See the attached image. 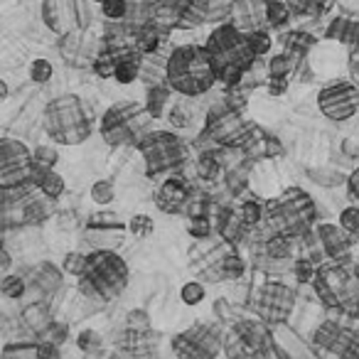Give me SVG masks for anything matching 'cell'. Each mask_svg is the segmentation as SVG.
Listing matches in <instances>:
<instances>
[{"mask_svg":"<svg viewBox=\"0 0 359 359\" xmlns=\"http://www.w3.org/2000/svg\"><path fill=\"white\" fill-rule=\"evenodd\" d=\"M0 293L11 300H20L27 293V280L22 276H13V273L3 276L0 278Z\"/></svg>","mask_w":359,"mask_h":359,"instance_id":"34","label":"cell"},{"mask_svg":"<svg viewBox=\"0 0 359 359\" xmlns=\"http://www.w3.org/2000/svg\"><path fill=\"white\" fill-rule=\"evenodd\" d=\"M175 91L170 89L168 81H155V84L148 86V94H145V106H148L150 116L153 118H163L165 116V109H168L170 104V96H172Z\"/></svg>","mask_w":359,"mask_h":359,"instance_id":"19","label":"cell"},{"mask_svg":"<svg viewBox=\"0 0 359 359\" xmlns=\"http://www.w3.org/2000/svg\"><path fill=\"white\" fill-rule=\"evenodd\" d=\"M126 229H128L135 239H148L155 231V222H153V217H148V215H133L126 222Z\"/></svg>","mask_w":359,"mask_h":359,"instance_id":"35","label":"cell"},{"mask_svg":"<svg viewBox=\"0 0 359 359\" xmlns=\"http://www.w3.org/2000/svg\"><path fill=\"white\" fill-rule=\"evenodd\" d=\"M79 293L94 303H111L126 290L130 280L128 264L121 254L111 249H96L86 254L84 271L76 276Z\"/></svg>","mask_w":359,"mask_h":359,"instance_id":"3","label":"cell"},{"mask_svg":"<svg viewBox=\"0 0 359 359\" xmlns=\"http://www.w3.org/2000/svg\"><path fill=\"white\" fill-rule=\"evenodd\" d=\"M60 0H42V20L52 32H62V18H60Z\"/></svg>","mask_w":359,"mask_h":359,"instance_id":"42","label":"cell"},{"mask_svg":"<svg viewBox=\"0 0 359 359\" xmlns=\"http://www.w3.org/2000/svg\"><path fill=\"white\" fill-rule=\"evenodd\" d=\"M187 234L197 241H207L212 236V231H217L215 219L212 215H195V217H187V224H185Z\"/></svg>","mask_w":359,"mask_h":359,"instance_id":"26","label":"cell"},{"mask_svg":"<svg viewBox=\"0 0 359 359\" xmlns=\"http://www.w3.org/2000/svg\"><path fill=\"white\" fill-rule=\"evenodd\" d=\"M153 116H150L145 101H116L104 111L99 118V135L111 148L135 145L150 130Z\"/></svg>","mask_w":359,"mask_h":359,"instance_id":"6","label":"cell"},{"mask_svg":"<svg viewBox=\"0 0 359 359\" xmlns=\"http://www.w3.org/2000/svg\"><path fill=\"white\" fill-rule=\"evenodd\" d=\"M22 323H25L35 334H42L52 323H55V320H52L50 308H47L45 303H32L22 310Z\"/></svg>","mask_w":359,"mask_h":359,"instance_id":"21","label":"cell"},{"mask_svg":"<svg viewBox=\"0 0 359 359\" xmlns=\"http://www.w3.org/2000/svg\"><path fill=\"white\" fill-rule=\"evenodd\" d=\"M298 15H323L334 6V0H285Z\"/></svg>","mask_w":359,"mask_h":359,"instance_id":"32","label":"cell"},{"mask_svg":"<svg viewBox=\"0 0 359 359\" xmlns=\"http://www.w3.org/2000/svg\"><path fill=\"white\" fill-rule=\"evenodd\" d=\"M135 148L143 158L148 177L175 172L190 160V145L172 130H148L135 143Z\"/></svg>","mask_w":359,"mask_h":359,"instance_id":"7","label":"cell"},{"mask_svg":"<svg viewBox=\"0 0 359 359\" xmlns=\"http://www.w3.org/2000/svg\"><path fill=\"white\" fill-rule=\"evenodd\" d=\"M84 264H86V256L79 254V251H69V254H65V259H62V271L69 276H79L81 271H84Z\"/></svg>","mask_w":359,"mask_h":359,"instance_id":"43","label":"cell"},{"mask_svg":"<svg viewBox=\"0 0 359 359\" xmlns=\"http://www.w3.org/2000/svg\"><path fill=\"white\" fill-rule=\"evenodd\" d=\"M271 347V332L264 320H231V330L224 334L226 354H266Z\"/></svg>","mask_w":359,"mask_h":359,"instance_id":"11","label":"cell"},{"mask_svg":"<svg viewBox=\"0 0 359 359\" xmlns=\"http://www.w3.org/2000/svg\"><path fill=\"white\" fill-rule=\"evenodd\" d=\"M62 285V271H57L52 264H40L35 269V288H40L42 293H55Z\"/></svg>","mask_w":359,"mask_h":359,"instance_id":"24","label":"cell"},{"mask_svg":"<svg viewBox=\"0 0 359 359\" xmlns=\"http://www.w3.org/2000/svg\"><path fill=\"white\" fill-rule=\"evenodd\" d=\"M293 303H295V293L288 285L269 280V283H264V288L256 293L254 310L266 325H278L288 320L290 310H293Z\"/></svg>","mask_w":359,"mask_h":359,"instance_id":"12","label":"cell"},{"mask_svg":"<svg viewBox=\"0 0 359 359\" xmlns=\"http://www.w3.org/2000/svg\"><path fill=\"white\" fill-rule=\"evenodd\" d=\"M224 153H226V148H219V145L202 150L195 160V177L202 180V182H219L226 172Z\"/></svg>","mask_w":359,"mask_h":359,"instance_id":"16","label":"cell"},{"mask_svg":"<svg viewBox=\"0 0 359 359\" xmlns=\"http://www.w3.org/2000/svg\"><path fill=\"white\" fill-rule=\"evenodd\" d=\"M96 76L101 79H114L116 74V47L114 45H101V52L94 57V65H91Z\"/></svg>","mask_w":359,"mask_h":359,"instance_id":"25","label":"cell"},{"mask_svg":"<svg viewBox=\"0 0 359 359\" xmlns=\"http://www.w3.org/2000/svg\"><path fill=\"white\" fill-rule=\"evenodd\" d=\"M45 130L57 145H81L91 135V116L76 94H62L45 109Z\"/></svg>","mask_w":359,"mask_h":359,"instance_id":"5","label":"cell"},{"mask_svg":"<svg viewBox=\"0 0 359 359\" xmlns=\"http://www.w3.org/2000/svg\"><path fill=\"white\" fill-rule=\"evenodd\" d=\"M205 47L212 57V65H215L217 84H222L224 89H234V86L244 84V76L254 69L256 60H259L249 47L246 32L239 30L231 20L217 22V27L207 37Z\"/></svg>","mask_w":359,"mask_h":359,"instance_id":"1","label":"cell"},{"mask_svg":"<svg viewBox=\"0 0 359 359\" xmlns=\"http://www.w3.org/2000/svg\"><path fill=\"white\" fill-rule=\"evenodd\" d=\"M86 229H91V231H121V229H126V222H121V217L114 215V212H96V215H91L89 222H86Z\"/></svg>","mask_w":359,"mask_h":359,"instance_id":"28","label":"cell"},{"mask_svg":"<svg viewBox=\"0 0 359 359\" xmlns=\"http://www.w3.org/2000/svg\"><path fill=\"white\" fill-rule=\"evenodd\" d=\"M320 236H323V246L330 256H337L344 249V236L334 226H320Z\"/></svg>","mask_w":359,"mask_h":359,"instance_id":"41","label":"cell"},{"mask_svg":"<svg viewBox=\"0 0 359 359\" xmlns=\"http://www.w3.org/2000/svg\"><path fill=\"white\" fill-rule=\"evenodd\" d=\"M114 197H116V187L111 180H96L94 185H91V200H94L96 205H101V207L111 205Z\"/></svg>","mask_w":359,"mask_h":359,"instance_id":"39","label":"cell"},{"mask_svg":"<svg viewBox=\"0 0 359 359\" xmlns=\"http://www.w3.org/2000/svg\"><path fill=\"white\" fill-rule=\"evenodd\" d=\"M60 163V153L52 145H37V150L32 153V172L40 170H55V165Z\"/></svg>","mask_w":359,"mask_h":359,"instance_id":"33","label":"cell"},{"mask_svg":"<svg viewBox=\"0 0 359 359\" xmlns=\"http://www.w3.org/2000/svg\"><path fill=\"white\" fill-rule=\"evenodd\" d=\"M126 327L133 330H150V318L145 310H130L128 318H126Z\"/></svg>","mask_w":359,"mask_h":359,"instance_id":"46","label":"cell"},{"mask_svg":"<svg viewBox=\"0 0 359 359\" xmlns=\"http://www.w3.org/2000/svg\"><path fill=\"white\" fill-rule=\"evenodd\" d=\"M0 278H3V271H0Z\"/></svg>","mask_w":359,"mask_h":359,"instance_id":"55","label":"cell"},{"mask_svg":"<svg viewBox=\"0 0 359 359\" xmlns=\"http://www.w3.org/2000/svg\"><path fill=\"white\" fill-rule=\"evenodd\" d=\"M295 276H298L303 283H308V280H313L315 278V269H313V264L310 261H305V259H300L298 264H295Z\"/></svg>","mask_w":359,"mask_h":359,"instance_id":"49","label":"cell"},{"mask_svg":"<svg viewBox=\"0 0 359 359\" xmlns=\"http://www.w3.org/2000/svg\"><path fill=\"white\" fill-rule=\"evenodd\" d=\"M8 96H11V89H8V84H6V81L0 79V104H3V101H6Z\"/></svg>","mask_w":359,"mask_h":359,"instance_id":"51","label":"cell"},{"mask_svg":"<svg viewBox=\"0 0 359 359\" xmlns=\"http://www.w3.org/2000/svg\"><path fill=\"white\" fill-rule=\"evenodd\" d=\"M266 91H269L271 96H280L288 91V76H269V81H266Z\"/></svg>","mask_w":359,"mask_h":359,"instance_id":"48","label":"cell"},{"mask_svg":"<svg viewBox=\"0 0 359 359\" xmlns=\"http://www.w3.org/2000/svg\"><path fill=\"white\" fill-rule=\"evenodd\" d=\"M76 347H79L81 352H96V349L101 347V334L96 332V330H81V332L76 334Z\"/></svg>","mask_w":359,"mask_h":359,"instance_id":"44","label":"cell"},{"mask_svg":"<svg viewBox=\"0 0 359 359\" xmlns=\"http://www.w3.org/2000/svg\"><path fill=\"white\" fill-rule=\"evenodd\" d=\"M155 344H158V334H153L150 330L126 327V332L121 334V339H118V347L130 354H145V352H150Z\"/></svg>","mask_w":359,"mask_h":359,"instance_id":"18","label":"cell"},{"mask_svg":"<svg viewBox=\"0 0 359 359\" xmlns=\"http://www.w3.org/2000/svg\"><path fill=\"white\" fill-rule=\"evenodd\" d=\"M165 81L170 89L187 99L207 94L217 84V72L205 45H180L168 52Z\"/></svg>","mask_w":359,"mask_h":359,"instance_id":"2","label":"cell"},{"mask_svg":"<svg viewBox=\"0 0 359 359\" xmlns=\"http://www.w3.org/2000/svg\"><path fill=\"white\" fill-rule=\"evenodd\" d=\"M210 22V0H187L177 3L175 13V30H195Z\"/></svg>","mask_w":359,"mask_h":359,"instance_id":"17","label":"cell"},{"mask_svg":"<svg viewBox=\"0 0 359 359\" xmlns=\"http://www.w3.org/2000/svg\"><path fill=\"white\" fill-rule=\"evenodd\" d=\"M91 3H101V0H91Z\"/></svg>","mask_w":359,"mask_h":359,"instance_id":"54","label":"cell"},{"mask_svg":"<svg viewBox=\"0 0 359 359\" xmlns=\"http://www.w3.org/2000/svg\"><path fill=\"white\" fill-rule=\"evenodd\" d=\"M239 215H241V219L246 222V226L249 229H256V226L264 222V215H266V202H261V200H256V197H249L246 202H241L239 207Z\"/></svg>","mask_w":359,"mask_h":359,"instance_id":"27","label":"cell"},{"mask_svg":"<svg viewBox=\"0 0 359 359\" xmlns=\"http://www.w3.org/2000/svg\"><path fill=\"white\" fill-rule=\"evenodd\" d=\"M3 330H6V315L0 313V332H3Z\"/></svg>","mask_w":359,"mask_h":359,"instance_id":"52","label":"cell"},{"mask_svg":"<svg viewBox=\"0 0 359 359\" xmlns=\"http://www.w3.org/2000/svg\"><path fill=\"white\" fill-rule=\"evenodd\" d=\"M205 295H207V290L200 280H187V283L180 288V300H182L185 305H190V308L200 305L202 300H205Z\"/></svg>","mask_w":359,"mask_h":359,"instance_id":"37","label":"cell"},{"mask_svg":"<svg viewBox=\"0 0 359 359\" xmlns=\"http://www.w3.org/2000/svg\"><path fill=\"white\" fill-rule=\"evenodd\" d=\"M170 347L182 359H212L224 349V332L219 325L195 323L175 334Z\"/></svg>","mask_w":359,"mask_h":359,"instance_id":"9","label":"cell"},{"mask_svg":"<svg viewBox=\"0 0 359 359\" xmlns=\"http://www.w3.org/2000/svg\"><path fill=\"white\" fill-rule=\"evenodd\" d=\"M32 153L22 140L0 138V190L32 185Z\"/></svg>","mask_w":359,"mask_h":359,"instance_id":"10","label":"cell"},{"mask_svg":"<svg viewBox=\"0 0 359 359\" xmlns=\"http://www.w3.org/2000/svg\"><path fill=\"white\" fill-rule=\"evenodd\" d=\"M210 143L219 145L226 150H241V153H249L261 138H264V130L256 123L246 121L241 116L239 109L229 104L226 99L217 101L210 106L205 116V130H202Z\"/></svg>","mask_w":359,"mask_h":359,"instance_id":"4","label":"cell"},{"mask_svg":"<svg viewBox=\"0 0 359 359\" xmlns=\"http://www.w3.org/2000/svg\"><path fill=\"white\" fill-rule=\"evenodd\" d=\"M170 123H172L175 128H187V126H190V114H187L180 104H172V111H170Z\"/></svg>","mask_w":359,"mask_h":359,"instance_id":"47","label":"cell"},{"mask_svg":"<svg viewBox=\"0 0 359 359\" xmlns=\"http://www.w3.org/2000/svg\"><path fill=\"white\" fill-rule=\"evenodd\" d=\"M295 62H298V57L290 55V52H280V55H273L269 60V65H266V69H269V76H290L295 72Z\"/></svg>","mask_w":359,"mask_h":359,"instance_id":"31","label":"cell"},{"mask_svg":"<svg viewBox=\"0 0 359 359\" xmlns=\"http://www.w3.org/2000/svg\"><path fill=\"white\" fill-rule=\"evenodd\" d=\"M170 32H172V27H170V25H163V22L148 18V20H143V22H135L133 45L138 47L143 57L155 55V52H160V50H165V47H168Z\"/></svg>","mask_w":359,"mask_h":359,"instance_id":"15","label":"cell"},{"mask_svg":"<svg viewBox=\"0 0 359 359\" xmlns=\"http://www.w3.org/2000/svg\"><path fill=\"white\" fill-rule=\"evenodd\" d=\"M195 192L197 190L190 180L175 170V172H168V177H165L158 185V190H155V205H158V210L165 212V215H185L192 197H195Z\"/></svg>","mask_w":359,"mask_h":359,"instance_id":"13","label":"cell"},{"mask_svg":"<svg viewBox=\"0 0 359 359\" xmlns=\"http://www.w3.org/2000/svg\"><path fill=\"white\" fill-rule=\"evenodd\" d=\"M339 226L349 234H359V207H349L339 215Z\"/></svg>","mask_w":359,"mask_h":359,"instance_id":"45","label":"cell"},{"mask_svg":"<svg viewBox=\"0 0 359 359\" xmlns=\"http://www.w3.org/2000/svg\"><path fill=\"white\" fill-rule=\"evenodd\" d=\"M280 45H283V50L290 52V55L303 57L305 52L313 50L315 37L303 30H290V32H285V35H280Z\"/></svg>","mask_w":359,"mask_h":359,"instance_id":"23","label":"cell"},{"mask_svg":"<svg viewBox=\"0 0 359 359\" xmlns=\"http://www.w3.org/2000/svg\"><path fill=\"white\" fill-rule=\"evenodd\" d=\"M246 273V261L236 251H226L217 264V278L222 280H239Z\"/></svg>","mask_w":359,"mask_h":359,"instance_id":"22","label":"cell"},{"mask_svg":"<svg viewBox=\"0 0 359 359\" xmlns=\"http://www.w3.org/2000/svg\"><path fill=\"white\" fill-rule=\"evenodd\" d=\"M315 219V205L303 190L290 187L280 197L266 202V215L264 222H269V226L278 234H290L298 236L303 231H308V226Z\"/></svg>","mask_w":359,"mask_h":359,"instance_id":"8","label":"cell"},{"mask_svg":"<svg viewBox=\"0 0 359 359\" xmlns=\"http://www.w3.org/2000/svg\"><path fill=\"white\" fill-rule=\"evenodd\" d=\"M290 6L288 3H280V0H266V25L278 30V27L288 25L290 20Z\"/></svg>","mask_w":359,"mask_h":359,"instance_id":"29","label":"cell"},{"mask_svg":"<svg viewBox=\"0 0 359 359\" xmlns=\"http://www.w3.org/2000/svg\"><path fill=\"white\" fill-rule=\"evenodd\" d=\"M32 185L37 187V192L47 195L50 200H57V197L65 195V177L55 170H40V172H32Z\"/></svg>","mask_w":359,"mask_h":359,"instance_id":"20","label":"cell"},{"mask_svg":"<svg viewBox=\"0 0 359 359\" xmlns=\"http://www.w3.org/2000/svg\"><path fill=\"white\" fill-rule=\"evenodd\" d=\"M320 111L332 121H344L357 111L359 94L349 81H332L318 96Z\"/></svg>","mask_w":359,"mask_h":359,"instance_id":"14","label":"cell"},{"mask_svg":"<svg viewBox=\"0 0 359 359\" xmlns=\"http://www.w3.org/2000/svg\"><path fill=\"white\" fill-rule=\"evenodd\" d=\"M11 264H13L11 254H8V251L3 249V246H0V271H8V269H11Z\"/></svg>","mask_w":359,"mask_h":359,"instance_id":"50","label":"cell"},{"mask_svg":"<svg viewBox=\"0 0 359 359\" xmlns=\"http://www.w3.org/2000/svg\"><path fill=\"white\" fill-rule=\"evenodd\" d=\"M52 76H55V67H52L50 60H45V57L32 60V65H30V81L32 84H47Z\"/></svg>","mask_w":359,"mask_h":359,"instance_id":"40","label":"cell"},{"mask_svg":"<svg viewBox=\"0 0 359 359\" xmlns=\"http://www.w3.org/2000/svg\"><path fill=\"white\" fill-rule=\"evenodd\" d=\"M246 40H249V47L254 50L256 57L269 55L271 45H273V40H271V35L264 30V27H256V30H246Z\"/></svg>","mask_w":359,"mask_h":359,"instance_id":"36","label":"cell"},{"mask_svg":"<svg viewBox=\"0 0 359 359\" xmlns=\"http://www.w3.org/2000/svg\"><path fill=\"white\" fill-rule=\"evenodd\" d=\"M330 40L347 42V45H359V25L349 20H334L327 30Z\"/></svg>","mask_w":359,"mask_h":359,"instance_id":"30","label":"cell"},{"mask_svg":"<svg viewBox=\"0 0 359 359\" xmlns=\"http://www.w3.org/2000/svg\"><path fill=\"white\" fill-rule=\"evenodd\" d=\"M99 6L106 20H126L130 13L128 0H101Z\"/></svg>","mask_w":359,"mask_h":359,"instance_id":"38","label":"cell"},{"mask_svg":"<svg viewBox=\"0 0 359 359\" xmlns=\"http://www.w3.org/2000/svg\"><path fill=\"white\" fill-rule=\"evenodd\" d=\"M175 3H187V0H175Z\"/></svg>","mask_w":359,"mask_h":359,"instance_id":"53","label":"cell"}]
</instances>
